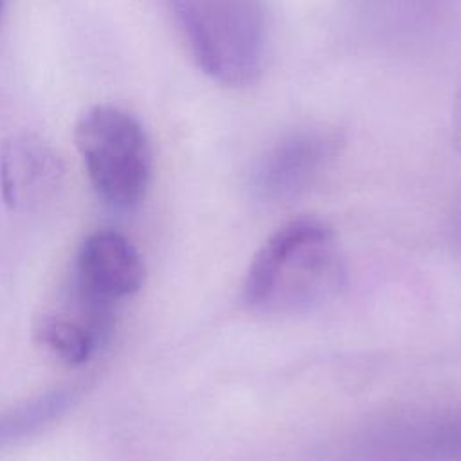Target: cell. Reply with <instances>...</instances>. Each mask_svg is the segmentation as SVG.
<instances>
[{
    "mask_svg": "<svg viewBox=\"0 0 461 461\" xmlns=\"http://www.w3.org/2000/svg\"><path fill=\"white\" fill-rule=\"evenodd\" d=\"M344 267L333 230L317 218H297L272 232L256 252L243 286L250 308L297 312L339 290Z\"/></svg>",
    "mask_w": 461,
    "mask_h": 461,
    "instance_id": "6da1fadb",
    "label": "cell"
},
{
    "mask_svg": "<svg viewBox=\"0 0 461 461\" xmlns=\"http://www.w3.org/2000/svg\"><path fill=\"white\" fill-rule=\"evenodd\" d=\"M205 76L229 88L263 72L267 27L261 0H166Z\"/></svg>",
    "mask_w": 461,
    "mask_h": 461,
    "instance_id": "7a4b0ae2",
    "label": "cell"
},
{
    "mask_svg": "<svg viewBox=\"0 0 461 461\" xmlns=\"http://www.w3.org/2000/svg\"><path fill=\"white\" fill-rule=\"evenodd\" d=\"M74 139L90 184L106 205L140 203L151 178V148L137 117L113 104H95L79 117Z\"/></svg>",
    "mask_w": 461,
    "mask_h": 461,
    "instance_id": "3957f363",
    "label": "cell"
},
{
    "mask_svg": "<svg viewBox=\"0 0 461 461\" xmlns=\"http://www.w3.org/2000/svg\"><path fill=\"white\" fill-rule=\"evenodd\" d=\"M146 268L137 247L121 232L90 234L77 254V292L90 306H106L137 294Z\"/></svg>",
    "mask_w": 461,
    "mask_h": 461,
    "instance_id": "277c9868",
    "label": "cell"
},
{
    "mask_svg": "<svg viewBox=\"0 0 461 461\" xmlns=\"http://www.w3.org/2000/svg\"><path fill=\"white\" fill-rule=\"evenodd\" d=\"M337 137L319 130H303L274 144L258 162L252 185L265 200L292 198L312 184L335 155Z\"/></svg>",
    "mask_w": 461,
    "mask_h": 461,
    "instance_id": "5b68a950",
    "label": "cell"
},
{
    "mask_svg": "<svg viewBox=\"0 0 461 461\" xmlns=\"http://www.w3.org/2000/svg\"><path fill=\"white\" fill-rule=\"evenodd\" d=\"M63 167L54 149L34 135L11 137L0 155V185L7 205L29 209L49 198Z\"/></svg>",
    "mask_w": 461,
    "mask_h": 461,
    "instance_id": "8992f818",
    "label": "cell"
},
{
    "mask_svg": "<svg viewBox=\"0 0 461 461\" xmlns=\"http://www.w3.org/2000/svg\"><path fill=\"white\" fill-rule=\"evenodd\" d=\"M72 391H54L4 414L0 418V448L54 421L72 405Z\"/></svg>",
    "mask_w": 461,
    "mask_h": 461,
    "instance_id": "52a82bcc",
    "label": "cell"
},
{
    "mask_svg": "<svg viewBox=\"0 0 461 461\" xmlns=\"http://www.w3.org/2000/svg\"><path fill=\"white\" fill-rule=\"evenodd\" d=\"M36 339L68 366L85 364L95 344L90 328L56 315H45L38 322Z\"/></svg>",
    "mask_w": 461,
    "mask_h": 461,
    "instance_id": "ba28073f",
    "label": "cell"
},
{
    "mask_svg": "<svg viewBox=\"0 0 461 461\" xmlns=\"http://www.w3.org/2000/svg\"><path fill=\"white\" fill-rule=\"evenodd\" d=\"M452 128L456 133V140H461V86L456 95V104H454V113H452Z\"/></svg>",
    "mask_w": 461,
    "mask_h": 461,
    "instance_id": "9c48e42d",
    "label": "cell"
},
{
    "mask_svg": "<svg viewBox=\"0 0 461 461\" xmlns=\"http://www.w3.org/2000/svg\"><path fill=\"white\" fill-rule=\"evenodd\" d=\"M0 11H2V0H0Z\"/></svg>",
    "mask_w": 461,
    "mask_h": 461,
    "instance_id": "30bf717a",
    "label": "cell"
}]
</instances>
